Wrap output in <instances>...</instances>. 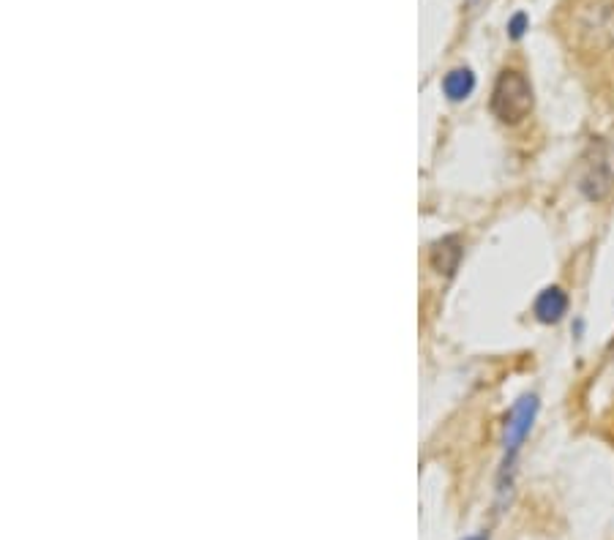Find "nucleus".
<instances>
[{
  "label": "nucleus",
  "mask_w": 614,
  "mask_h": 540,
  "mask_svg": "<svg viewBox=\"0 0 614 540\" xmlns=\"http://www.w3.org/2000/svg\"><path fill=\"white\" fill-rule=\"evenodd\" d=\"M464 540H489V535H473V538H464Z\"/></svg>",
  "instance_id": "nucleus-9"
},
{
  "label": "nucleus",
  "mask_w": 614,
  "mask_h": 540,
  "mask_svg": "<svg viewBox=\"0 0 614 540\" xmlns=\"http://www.w3.org/2000/svg\"><path fill=\"white\" fill-rule=\"evenodd\" d=\"M462 257H464L462 240L456 238V235H448V238L434 243L432 254H429V262H432V268L437 270L440 276H453L456 268H459V262H462Z\"/></svg>",
  "instance_id": "nucleus-5"
},
{
  "label": "nucleus",
  "mask_w": 614,
  "mask_h": 540,
  "mask_svg": "<svg viewBox=\"0 0 614 540\" xmlns=\"http://www.w3.org/2000/svg\"><path fill=\"white\" fill-rule=\"evenodd\" d=\"M614 189L612 150L606 142H593L590 156L584 159V172L579 178V191L590 202H604Z\"/></svg>",
  "instance_id": "nucleus-4"
},
{
  "label": "nucleus",
  "mask_w": 614,
  "mask_h": 540,
  "mask_svg": "<svg viewBox=\"0 0 614 540\" xmlns=\"http://www.w3.org/2000/svg\"><path fill=\"white\" fill-rule=\"evenodd\" d=\"M535 415H538V396H522L516 401L514 410L505 420V437H503V448H505V461H503V472H500V497H505V491H511V480H514V461L516 453L522 448L524 437L530 434L535 423Z\"/></svg>",
  "instance_id": "nucleus-2"
},
{
  "label": "nucleus",
  "mask_w": 614,
  "mask_h": 540,
  "mask_svg": "<svg viewBox=\"0 0 614 540\" xmlns=\"http://www.w3.org/2000/svg\"><path fill=\"white\" fill-rule=\"evenodd\" d=\"M535 107L533 85L522 71L505 69L492 88V112L494 118L505 126H519L524 118H530Z\"/></svg>",
  "instance_id": "nucleus-1"
},
{
  "label": "nucleus",
  "mask_w": 614,
  "mask_h": 540,
  "mask_svg": "<svg viewBox=\"0 0 614 540\" xmlns=\"http://www.w3.org/2000/svg\"><path fill=\"white\" fill-rule=\"evenodd\" d=\"M535 320L544 322V325H554L565 317L568 311V295L560 287H546L538 298H535Z\"/></svg>",
  "instance_id": "nucleus-6"
},
{
  "label": "nucleus",
  "mask_w": 614,
  "mask_h": 540,
  "mask_svg": "<svg viewBox=\"0 0 614 540\" xmlns=\"http://www.w3.org/2000/svg\"><path fill=\"white\" fill-rule=\"evenodd\" d=\"M576 44L587 55H604L614 47V3H593L576 14Z\"/></svg>",
  "instance_id": "nucleus-3"
},
{
  "label": "nucleus",
  "mask_w": 614,
  "mask_h": 540,
  "mask_svg": "<svg viewBox=\"0 0 614 540\" xmlns=\"http://www.w3.org/2000/svg\"><path fill=\"white\" fill-rule=\"evenodd\" d=\"M527 28H530L527 14H524V11H516L514 17H511V22H508V36H511V39H522Z\"/></svg>",
  "instance_id": "nucleus-8"
},
{
  "label": "nucleus",
  "mask_w": 614,
  "mask_h": 540,
  "mask_svg": "<svg viewBox=\"0 0 614 540\" xmlns=\"http://www.w3.org/2000/svg\"><path fill=\"white\" fill-rule=\"evenodd\" d=\"M475 90V74L470 69H453L445 74L443 93L448 101H464Z\"/></svg>",
  "instance_id": "nucleus-7"
}]
</instances>
